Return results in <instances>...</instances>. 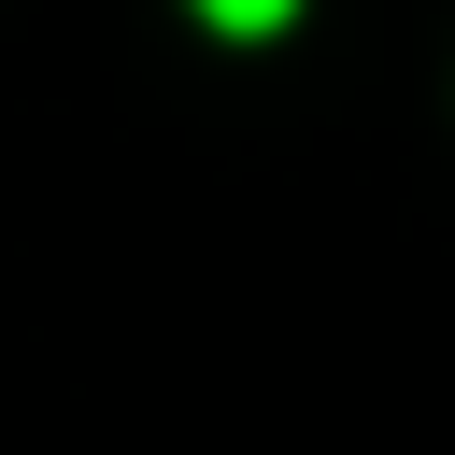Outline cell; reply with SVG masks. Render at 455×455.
Segmentation results:
<instances>
[{"mask_svg": "<svg viewBox=\"0 0 455 455\" xmlns=\"http://www.w3.org/2000/svg\"><path fill=\"white\" fill-rule=\"evenodd\" d=\"M299 0H199V28H228V43H256V28H284Z\"/></svg>", "mask_w": 455, "mask_h": 455, "instance_id": "1", "label": "cell"}]
</instances>
